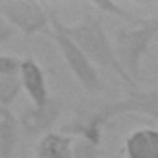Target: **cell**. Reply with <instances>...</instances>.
<instances>
[{"label": "cell", "instance_id": "ac0fdd59", "mask_svg": "<svg viewBox=\"0 0 158 158\" xmlns=\"http://www.w3.org/2000/svg\"><path fill=\"white\" fill-rule=\"evenodd\" d=\"M156 45H158V39H156Z\"/></svg>", "mask_w": 158, "mask_h": 158}, {"label": "cell", "instance_id": "9c48e42d", "mask_svg": "<svg viewBox=\"0 0 158 158\" xmlns=\"http://www.w3.org/2000/svg\"><path fill=\"white\" fill-rule=\"evenodd\" d=\"M127 158H158V128L139 127L128 132L123 141Z\"/></svg>", "mask_w": 158, "mask_h": 158}, {"label": "cell", "instance_id": "5bb4252c", "mask_svg": "<svg viewBox=\"0 0 158 158\" xmlns=\"http://www.w3.org/2000/svg\"><path fill=\"white\" fill-rule=\"evenodd\" d=\"M73 158H102L101 147L91 141H86V139H74Z\"/></svg>", "mask_w": 158, "mask_h": 158}, {"label": "cell", "instance_id": "277c9868", "mask_svg": "<svg viewBox=\"0 0 158 158\" xmlns=\"http://www.w3.org/2000/svg\"><path fill=\"white\" fill-rule=\"evenodd\" d=\"M0 13L21 34L35 35L50 32L48 6L35 0H6L0 2Z\"/></svg>", "mask_w": 158, "mask_h": 158}, {"label": "cell", "instance_id": "6da1fadb", "mask_svg": "<svg viewBox=\"0 0 158 158\" xmlns=\"http://www.w3.org/2000/svg\"><path fill=\"white\" fill-rule=\"evenodd\" d=\"M65 32L78 47L82 48V52L89 58V61L95 67L99 65L102 69L112 71L128 88H136V82L125 73V69H123V65H121V61L117 58L115 47L110 41L99 15L88 13L82 21H78L74 24H65Z\"/></svg>", "mask_w": 158, "mask_h": 158}, {"label": "cell", "instance_id": "3957f363", "mask_svg": "<svg viewBox=\"0 0 158 158\" xmlns=\"http://www.w3.org/2000/svg\"><path fill=\"white\" fill-rule=\"evenodd\" d=\"M48 15H50V37L54 39L61 58L65 60V65L88 93H99L104 84L97 67L89 61V58L82 52V48L67 35L65 23L58 17V13L48 8Z\"/></svg>", "mask_w": 158, "mask_h": 158}, {"label": "cell", "instance_id": "9a60e30c", "mask_svg": "<svg viewBox=\"0 0 158 158\" xmlns=\"http://www.w3.org/2000/svg\"><path fill=\"white\" fill-rule=\"evenodd\" d=\"M23 60L13 54H0V74L2 76H19Z\"/></svg>", "mask_w": 158, "mask_h": 158}, {"label": "cell", "instance_id": "52a82bcc", "mask_svg": "<svg viewBox=\"0 0 158 158\" xmlns=\"http://www.w3.org/2000/svg\"><path fill=\"white\" fill-rule=\"evenodd\" d=\"M61 115V102L58 99H50L43 106H28L23 110L19 123L26 136H45L50 132L54 123Z\"/></svg>", "mask_w": 158, "mask_h": 158}, {"label": "cell", "instance_id": "5b68a950", "mask_svg": "<svg viewBox=\"0 0 158 158\" xmlns=\"http://www.w3.org/2000/svg\"><path fill=\"white\" fill-rule=\"evenodd\" d=\"M110 121H112V117L106 112V106L101 104L93 110H80L61 127L60 132L67 134L71 138H76V139L91 141V143L101 147L104 128L108 127Z\"/></svg>", "mask_w": 158, "mask_h": 158}, {"label": "cell", "instance_id": "30bf717a", "mask_svg": "<svg viewBox=\"0 0 158 158\" xmlns=\"http://www.w3.org/2000/svg\"><path fill=\"white\" fill-rule=\"evenodd\" d=\"M73 143L74 138L61 132H48L39 138L34 158H73Z\"/></svg>", "mask_w": 158, "mask_h": 158}, {"label": "cell", "instance_id": "7a4b0ae2", "mask_svg": "<svg viewBox=\"0 0 158 158\" xmlns=\"http://www.w3.org/2000/svg\"><path fill=\"white\" fill-rule=\"evenodd\" d=\"M158 39V13L141 17L134 24H123L115 30L114 47L125 73L134 82L141 80V63L152 43Z\"/></svg>", "mask_w": 158, "mask_h": 158}, {"label": "cell", "instance_id": "ba28073f", "mask_svg": "<svg viewBox=\"0 0 158 158\" xmlns=\"http://www.w3.org/2000/svg\"><path fill=\"white\" fill-rule=\"evenodd\" d=\"M19 78H21L23 89H24L26 97L30 99L32 106H43V104H47L52 99L48 95L47 74H45L43 67L34 58H24L23 60Z\"/></svg>", "mask_w": 158, "mask_h": 158}, {"label": "cell", "instance_id": "8992f818", "mask_svg": "<svg viewBox=\"0 0 158 158\" xmlns=\"http://www.w3.org/2000/svg\"><path fill=\"white\" fill-rule=\"evenodd\" d=\"M104 106L112 119L127 114H136L158 121V88L151 89H141L138 86L130 88L123 99L114 102H104Z\"/></svg>", "mask_w": 158, "mask_h": 158}, {"label": "cell", "instance_id": "2e32d148", "mask_svg": "<svg viewBox=\"0 0 158 158\" xmlns=\"http://www.w3.org/2000/svg\"><path fill=\"white\" fill-rule=\"evenodd\" d=\"M17 34H19V32L4 19L2 13H0V47H2L4 43H8V41H11Z\"/></svg>", "mask_w": 158, "mask_h": 158}, {"label": "cell", "instance_id": "7c38bea8", "mask_svg": "<svg viewBox=\"0 0 158 158\" xmlns=\"http://www.w3.org/2000/svg\"><path fill=\"white\" fill-rule=\"evenodd\" d=\"M91 8H95V10H99L106 15H112L115 19H121L125 24H134V23L141 21V15L128 11L125 6H121L117 2H108V0L106 2H91Z\"/></svg>", "mask_w": 158, "mask_h": 158}, {"label": "cell", "instance_id": "4fadbf2b", "mask_svg": "<svg viewBox=\"0 0 158 158\" xmlns=\"http://www.w3.org/2000/svg\"><path fill=\"white\" fill-rule=\"evenodd\" d=\"M21 91H23V84H21L19 76H2L0 74V106L10 108Z\"/></svg>", "mask_w": 158, "mask_h": 158}, {"label": "cell", "instance_id": "e0dca14e", "mask_svg": "<svg viewBox=\"0 0 158 158\" xmlns=\"http://www.w3.org/2000/svg\"><path fill=\"white\" fill-rule=\"evenodd\" d=\"M152 69H154V73H156V74H158V61H156V63H154V65H152Z\"/></svg>", "mask_w": 158, "mask_h": 158}, {"label": "cell", "instance_id": "8fae6325", "mask_svg": "<svg viewBox=\"0 0 158 158\" xmlns=\"http://www.w3.org/2000/svg\"><path fill=\"white\" fill-rule=\"evenodd\" d=\"M19 117L10 108L0 106V158H13L19 141Z\"/></svg>", "mask_w": 158, "mask_h": 158}]
</instances>
